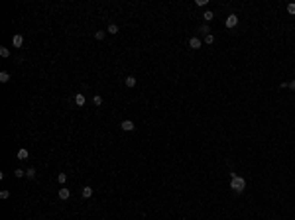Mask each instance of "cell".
<instances>
[{
	"instance_id": "obj_1",
	"label": "cell",
	"mask_w": 295,
	"mask_h": 220,
	"mask_svg": "<svg viewBox=\"0 0 295 220\" xmlns=\"http://www.w3.org/2000/svg\"><path fill=\"white\" fill-rule=\"evenodd\" d=\"M230 189L234 193H242L244 189H246V179L240 177V175H232V177H230Z\"/></svg>"
},
{
	"instance_id": "obj_17",
	"label": "cell",
	"mask_w": 295,
	"mask_h": 220,
	"mask_svg": "<svg viewBox=\"0 0 295 220\" xmlns=\"http://www.w3.org/2000/svg\"><path fill=\"white\" fill-rule=\"evenodd\" d=\"M203 18H205V20H207V22H211V20H213V18H215V14H213L211 10H207L205 14H203Z\"/></svg>"
},
{
	"instance_id": "obj_8",
	"label": "cell",
	"mask_w": 295,
	"mask_h": 220,
	"mask_svg": "<svg viewBox=\"0 0 295 220\" xmlns=\"http://www.w3.org/2000/svg\"><path fill=\"white\" fill-rule=\"evenodd\" d=\"M69 189H59V199L61 201H67V199H69Z\"/></svg>"
},
{
	"instance_id": "obj_13",
	"label": "cell",
	"mask_w": 295,
	"mask_h": 220,
	"mask_svg": "<svg viewBox=\"0 0 295 220\" xmlns=\"http://www.w3.org/2000/svg\"><path fill=\"white\" fill-rule=\"evenodd\" d=\"M65 181H67V173H59L57 175V183H59V185H65Z\"/></svg>"
},
{
	"instance_id": "obj_10",
	"label": "cell",
	"mask_w": 295,
	"mask_h": 220,
	"mask_svg": "<svg viewBox=\"0 0 295 220\" xmlns=\"http://www.w3.org/2000/svg\"><path fill=\"white\" fill-rule=\"evenodd\" d=\"M124 83H126V87H130V89H132V87H136V83H138V81H136V77H126V81H124Z\"/></svg>"
},
{
	"instance_id": "obj_9",
	"label": "cell",
	"mask_w": 295,
	"mask_h": 220,
	"mask_svg": "<svg viewBox=\"0 0 295 220\" xmlns=\"http://www.w3.org/2000/svg\"><path fill=\"white\" fill-rule=\"evenodd\" d=\"M118 32H120V30H118L116 24H110V26H108V30H106V33H110V36H116Z\"/></svg>"
},
{
	"instance_id": "obj_20",
	"label": "cell",
	"mask_w": 295,
	"mask_h": 220,
	"mask_svg": "<svg viewBox=\"0 0 295 220\" xmlns=\"http://www.w3.org/2000/svg\"><path fill=\"white\" fill-rule=\"evenodd\" d=\"M213 41H215V36H213V33H209V36H205V43H209V45H211Z\"/></svg>"
},
{
	"instance_id": "obj_4",
	"label": "cell",
	"mask_w": 295,
	"mask_h": 220,
	"mask_svg": "<svg viewBox=\"0 0 295 220\" xmlns=\"http://www.w3.org/2000/svg\"><path fill=\"white\" fill-rule=\"evenodd\" d=\"M12 45H14V47H22L24 45V38L20 36V33H16L14 38H12Z\"/></svg>"
},
{
	"instance_id": "obj_23",
	"label": "cell",
	"mask_w": 295,
	"mask_h": 220,
	"mask_svg": "<svg viewBox=\"0 0 295 220\" xmlns=\"http://www.w3.org/2000/svg\"><path fill=\"white\" fill-rule=\"evenodd\" d=\"M287 12H289V14H295V2L287 4Z\"/></svg>"
},
{
	"instance_id": "obj_12",
	"label": "cell",
	"mask_w": 295,
	"mask_h": 220,
	"mask_svg": "<svg viewBox=\"0 0 295 220\" xmlns=\"http://www.w3.org/2000/svg\"><path fill=\"white\" fill-rule=\"evenodd\" d=\"M10 81V73L8 71H2V73H0V83H8Z\"/></svg>"
},
{
	"instance_id": "obj_14",
	"label": "cell",
	"mask_w": 295,
	"mask_h": 220,
	"mask_svg": "<svg viewBox=\"0 0 295 220\" xmlns=\"http://www.w3.org/2000/svg\"><path fill=\"white\" fill-rule=\"evenodd\" d=\"M93 102H94V106H100V104H103V96H100V94H94Z\"/></svg>"
},
{
	"instance_id": "obj_5",
	"label": "cell",
	"mask_w": 295,
	"mask_h": 220,
	"mask_svg": "<svg viewBox=\"0 0 295 220\" xmlns=\"http://www.w3.org/2000/svg\"><path fill=\"white\" fill-rule=\"evenodd\" d=\"M189 47H191V49H201V39L199 38H191L189 39Z\"/></svg>"
},
{
	"instance_id": "obj_7",
	"label": "cell",
	"mask_w": 295,
	"mask_h": 220,
	"mask_svg": "<svg viewBox=\"0 0 295 220\" xmlns=\"http://www.w3.org/2000/svg\"><path fill=\"white\" fill-rule=\"evenodd\" d=\"M87 99H85V94H75V104L77 106H85Z\"/></svg>"
},
{
	"instance_id": "obj_18",
	"label": "cell",
	"mask_w": 295,
	"mask_h": 220,
	"mask_svg": "<svg viewBox=\"0 0 295 220\" xmlns=\"http://www.w3.org/2000/svg\"><path fill=\"white\" fill-rule=\"evenodd\" d=\"M26 177H28V179H33V177H36V169H33V167H30L28 171H26Z\"/></svg>"
},
{
	"instance_id": "obj_11",
	"label": "cell",
	"mask_w": 295,
	"mask_h": 220,
	"mask_svg": "<svg viewBox=\"0 0 295 220\" xmlns=\"http://www.w3.org/2000/svg\"><path fill=\"white\" fill-rule=\"evenodd\" d=\"M28 155H30V153H28V150H26V147L18 150V159H22V161H24V159H28Z\"/></svg>"
},
{
	"instance_id": "obj_16",
	"label": "cell",
	"mask_w": 295,
	"mask_h": 220,
	"mask_svg": "<svg viewBox=\"0 0 295 220\" xmlns=\"http://www.w3.org/2000/svg\"><path fill=\"white\" fill-rule=\"evenodd\" d=\"M0 199H2V201L10 199V191H8V189H2V191H0Z\"/></svg>"
},
{
	"instance_id": "obj_15",
	"label": "cell",
	"mask_w": 295,
	"mask_h": 220,
	"mask_svg": "<svg viewBox=\"0 0 295 220\" xmlns=\"http://www.w3.org/2000/svg\"><path fill=\"white\" fill-rule=\"evenodd\" d=\"M104 36H106L104 30H97V32H94V38H97V39H104Z\"/></svg>"
},
{
	"instance_id": "obj_22",
	"label": "cell",
	"mask_w": 295,
	"mask_h": 220,
	"mask_svg": "<svg viewBox=\"0 0 295 220\" xmlns=\"http://www.w3.org/2000/svg\"><path fill=\"white\" fill-rule=\"evenodd\" d=\"M14 175H16V177H26V171H24V169H16Z\"/></svg>"
},
{
	"instance_id": "obj_25",
	"label": "cell",
	"mask_w": 295,
	"mask_h": 220,
	"mask_svg": "<svg viewBox=\"0 0 295 220\" xmlns=\"http://www.w3.org/2000/svg\"><path fill=\"white\" fill-rule=\"evenodd\" d=\"M289 89H293V90H295V79H293V81L289 83Z\"/></svg>"
},
{
	"instance_id": "obj_24",
	"label": "cell",
	"mask_w": 295,
	"mask_h": 220,
	"mask_svg": "<svg viewBox=\"0 0 295 220\" xmlns=\"http://www.w3.org/2000/svg\"><path fill=\"white\" fill-rule=\"evenodd\" d=\"M195 4H197V6H205L207 0H195Z\"/></svg>"
},
{
	"instance_id": "obj_19",
	"label": "cell",
	"mask_w": 295,
	"mask_h": 220,
	"mask_svg": "<svg viewBox=\"0 0 295 220\" xmlns=\"http://www.w3.org/2000/svg\"><path fill=\"white\" fill-rule=\"evenodd\" d=\"M0 55L2 57H10V49L8 47H0Z\"/></svg>"
},
{
	"instance_id": "obj_21",
	"label": "cell",
	"mask_w": 295,
	"mask_h": 220,
	"mask_svg": "<svg viewBox=\"0 0 295 220\" xmlns=\"http://www.w3.org/2000/svg\"><path fill=\"white\" fill-rule=\"evenodd\" d=\"M209 32H211V28H209L207 24H203V26H201V33H205V36H209Z\"/></svg>"
},
{
	"instance_id": "obj_6",
	"label": "cell",
	"mask_w": 295,
	"mask_h": 220,
	"mask_svg": "<svg viewBox=\"0 0 295 220\" xmlns=\"http://www.w3.org/2000/svg\"><path fill=\"white\" fill-rule=\"evenodd\" d=\"M81 195H83V199H91L93 197V189L91 187H83L81 189Z\"/></svg>"
},
{
	"instance_id": "obj_2",
	"label": "cell",
	"mask_w": 295,
	"mask_h": 220,
	"mask_svg": "<svg viewBox=\"0 0 295 220\" xmlns=\"http://www.w3.org/2000/svg\"><path fill=\"white\" fill-rule=\"evenodd\" d=\"M224 24H226V28H230V30L236 28V26H238V16H236V14H230L228 18H226Z\"/></svg>"
},
{
	"instance_id": "obj_3",
	"label": "cell",
	"mask_w": 295,
	"mask_h": 220,
	"mask_svg": "<svg viewBox=\"0 0 295 220\" xmlns=\"http://www.w3.org/2000/svg\"><path fill=\"white\" fill-rule=\"evenodd\" d=\"M120 128H122L124 132H132L136 126H134V122H132V120H124V122L120 124Z\"/></svg>"
}]
</instances>
